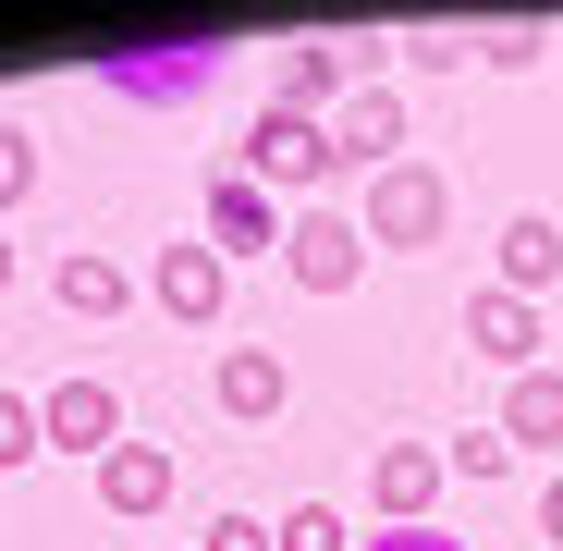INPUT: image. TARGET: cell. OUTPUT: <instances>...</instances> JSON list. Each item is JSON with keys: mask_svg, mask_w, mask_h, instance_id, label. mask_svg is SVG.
<instances>
[{"mask_svg": "<svg viewBox=\"0 0 563 551\" xmlns=\"http://www.w3.org/2000/svg\"><path fill=\"white\" fill-rule=\"evenodd\" d=\"M49 295H62V319H123V307H135V269L99 257V245H74V257L49 269Z\"/></svg>", "mask_w": 563, "mask_h": 551, "instance_id": "13", "label": "cell"}, {"mask_svg": "<svg viewBox=\"0 0 563 551\" xmlns=\"http://www.w3.org/2000/svg\"><path fill=\"white\" fill-rule=\"evenodd\" d=\"M331 147H343V172H393L405 159V99L393 86H355V99L331 111Z\"/></svg>", "mask_w": 563, "mask_h": 551, "instance_id": "8", "label": "cell"}, {"mask_svg": "<svg viewBox=\"0 0 563 551\" xmlns=\"http://www.w3.org/2000/svg\"><path fill=\"white\" fill-rule=\"evenodd\" d=\"M441 221H453V184H441L429 159L367 172V209H355V233H367V245H441Z\"/></svg>", "mask_w": 563, "mask_h": 551, "instance_id": "2", "label": "cell"}, {"mask_svg": "<svg viewBox=\"0 0 563 551\" xmlns=\"http://www.w3.org/2000/svg\"><path fill=\"white\" fill-rule=\"evenodd\" d=\"M209 245H221V269H233V257H282V209L257 197L245 172H221V184H209Z\"/></svg>", "mask_w": 563, "mask_h": 551, "instance_id": "11", "label": "cell"}, {"mask_svg": "<svg viewBox=\"0 0 563 551\" xmlns=\"http://www.w3.org/2000/svg\"><path fill=\"white\" fill-rule=\"evenodd\" d=\"M37 441H49V453H111V441H123V393H111V381L37 393Z\"/></svg>", "mask_w": 563, "mask_h": 551, "instance_id": "7", "label": "cell"}, {"mask_svg": "<svg viewBox=\"0 0 563 551\" xmlns=\"http://www.w3.org/2000/svg\"><path fill=\"white\" fill-rule=\"evenodd\" d=\"M367 551H465V539H441V527H380Z\"/></svg>", "mask_w": 563, "mask_h": 551, "instance_id": "23", "label": "cell"}, {"mask_svg": "<svg viewBox=\"0 0 563 551\" xmlns=\"http://www.w3.org/2000/svg\"><path fill=\"white\" fill-rule=\"evenodd\" d=\"M405 62H417V74H465V62H478V25H417Z\"/></svg>", "mask_w": 563, "mask_h": 551, "instance_id": "18", "label": "cell"}, {"mask_svg": "<svg viewBox=\"0 0 563 551\" xmlns=\"http://www.w3.org/2000/svg\"><path fill=\"white\" fill-rule=\"evenodd\" d=\"M441 466H453L465 491H490V478L515 466V441H503V429H465V441H441Z\"/></svg>", "mask_w": 563, "mask_h": 551, "instance_id": "17", "label": "cell"}, {"mask_svg": "<svg viewBox=\"0 0 563 551\" xmlns=\"http://www.w3.org/2000/svg\"><path fill=\"white\" fill-rule=\"evenodd\" d=\"M478 62H490V74H527V62H551V25H478Z\"/></svg>", "mask_w": 563, "mask_h": 551, "instance_id": "19", "label": "cell"}, {"mask_svg": "<svg viewBox=\"0 0 563 551\" xmlns=\"http://www.w3.org/2000/svg\"><path fill=\"white\" fill-rule=\"evenodd\" d=\"M209 393H221V417H245V429H269L282 405H295V367H282L269 343H221V381H209Z\"/></svg>", "mask_w": 563, "mask_h": 551, "instance_id": "9", "label": "cell"}, {"mask_svg": "<svg viewBox=\"0 0 563 551\" xmlns=\"http://www.w3.org/2000/svg\"><path fill=\"white\" fill-rule=\"evenodd\" d=\"M282 269H295L307 295H355V283H367V233H355V209H295V221H282Z\"/></svg>", "mask_w": 563, "mask_h": 551, "instance_id": "4", "label": "cell"}, {"mask_svg": "<svg viewBox=\"0 0 563 551\" xmlns=\"http://www.w3.org/2000/svg\"><path fill=\"white\" fill-rule=\"evenodd\" d=\"M465 355H490V367H515V381H527V367H539V307L527 295H465Z\"/></svg>", "mask_w": 563, "mask_h": 551, "instance_id": "10", "label": "cell"}, {"mask_svg": "<svg viewBox=\"0 0 563 551\" xmlns=\"http://www.w3.org/2000/svg\"><path fill=\"white\" fill-rule=\"evenodd\" d=\"M503 441L515 453H563V367H527L503 393Z\"/></svg>", "mask_w": 563, "mask_h": 551, "instance_id": "15", "label": "cell"}, {"mask_svg": "<svg viewBox=\"0 0 563 551\" xmlns=\"http://www.w3.org/2000/svg\"><path fill=\"white\" fill-rule=\"evenodd\" d=\"M99 503L111 515H172V441H111L99 453Z\"/></svg>", "mask_w": 563, "mask_h": 551, "instance_id": "12", "label": "cell"}, {"mask_svg": "<svg viewBox=\"0 0 563 551\" xmlns=\"http://www.w3.org/2000/svg\"><path fill=\"white\" fill-rule=\"evenodd\" d=\"M147 295H159V319L209 331V319H221V295H233V269H221V245L197 233V245H159V257H147Z\"/></svg>", "mask_w": 563, "mask_h": 551, "instance_id": "5", "label": "cell"}, {"mask_svg": "<svg viewBox=\"0 0 563 551\" xmlns=\"http://www.w3.org/2000/svg\"><path fill=\"white\" fill-rule=\"evenodd\" d=\"M539 539H551V551H563V478H551V491H539Z\"/></svg>", "mask_w": 563, "mask_h": 551, "instance_id": "24", "label": "cell"}, {"mask_svg": "<svg viewBox=\"0 0 563 551\" xmlns=\"http://www.w3.org/2000/svg\"><path fill=\"white\" fill-rule=\"evenodd\" d=\"M209 74H221V37H172V49H111V62H99V86L135 99V111H184Z\"/></svg>", "mask_w": 563, "mask_h": 551, "instance_id": "3", "label": "cell"}, {"mask_svg": "<svg viewBox=\"0 0 563 551\" xmlns=\"http://www.w3.org/2000/svg\"><path fill=\"white\" fill-rule=\"evenodd\" d=\"M0 295H13V233H0Z\"/></svg>", "mask_w": 563, "mask_h": 551, "instance_id": "25", "label": "cell"}, {"mask_svg": "<svg viewBox=\"0 0 563 551\" xmlns=\"http://www.w3.org/2000/svg\"><path fill=\"white\" fill-rule=\"evenodd\" d=\"M197 551H269V527H257V515H209V527H197Z\"/></svg>", "mask_w": 563, "mask_h": 551, "instance_id": "22", "label": "cell"}, {"mask_svg": "<svg viewBox=\"0 0 563 551\" xmlns=\"http://www.w3.org/2000/svg\"><path fill=\"white\" fill-rule=\"evenodd\" d=\"M257 197H331L343 184V147H331V123H307V111H269L257 99V123H245V159H233Z\"/></svg>", "mask_w": 563, "mask_h": 551, "instance_id": "1", "label": "cell"}, {"mask_svg": "<svg viewBox=\"0 0 563 551\" xmlns=\"http://www.w3.org/2000/svg\"><path fill=\"white\" fill-rule=\"evenodd\" d=\"M25 184H37V135L0 123V209H25Z\"/></svg>", "mask_w": 563, "mask_h": 551, "instance_id": "20", "label": "cell"}, {"mask_svg": "<svg viewBox=\"0 0 563 551\" xmlns=\"http://www.w3.org/2000/svg\"><path fill=\"white\" fill-rule=\"evenodd\" d=\"M441 441H380L367 453V503H380V527H429V503H441Z\"/></svg>", "mask_w": 563, "mask_h": 551, "instance_id": "6", "label": "cell"}, {"mask_svg": "<svg viewBox=\"0 0 563 551\" xmlns=\"http://www.w3.org/2000/svg\"><path fill=\"white\" fill-rule=\"evenodd\" d=\"M539 283H563V221L515 209V221H503V295H527V307H539Z\"/></svg>", "mask_w": 563, "mask_h": 551, "instance_id": "14", "label": "cell"}, {"mask_svg": "<svg viewBox=\"0 0 563 551\" xmlns=\"http://www.w3.org/2000/svg\"><path fill=\"white\" fill-rule=\"evenodd\" d=\"M269 551H355V527H343L331 503H295V515L269 527Z\"/></svg>", "mask_w": 563, "mask_h": 551, "instance_id": "16", "label": "cell"}, {"mask_svg": "<svg viewBox=\"0 0 563 551\" xmlns=\"http://www.w3.org/2000/svg\"><path fill=\"white\" fill-rule=\"evenodd\" d=\"M25 453H49L37 441V393H0V466H25Z\"/></svg>", "mask_w": 563, "mask_h": 551, "instance_id": "21", "label": "cell"}]
</instances>
